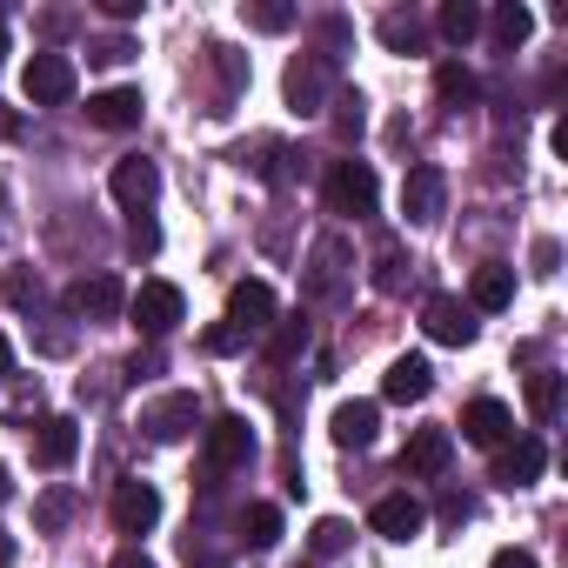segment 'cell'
Returning a JSON list of instances; mask_svg holds the SVG:
<instances>
[{
    "label": "cell",
    "instance_id": "cell-1",
    "mask_svg": "<svg viewBox=\"0 0 568 568\" xmlns=\"http://www.w3.org/2000/svg\"><path fill=\"white\" fill-rule=\"evenodd\" d=\"M348 274H355V247H348L342 234H322V241L308 247V267H302V295L322 302V308H335V302L348 295Z\"/></svg>",
    "mask_w": 568,
    "mask_h": 568
},
{
    "label": "cell",
    "instance_id": "cell-2",
    "mask_svg": "<svg viewBox=\"0 0 568 568\" xmlns=\"http://www.w3.org/2000/svg\"><path fill=\"white\" fill-rule=\"evenodd\" d=\"M322 201H328V214H342V221H368L375 201H382V181H375L368 161H335L328 181H322Z\"/></svg>",
    "mask_w": 568,
    "mask_h": 568
},
{
    "label": "cell",
    "instance_id": "cell-3",
    "mask_svg": "<svg viewBox=\"0 0 568 568\" xmlns=\"http://www.w3.org/2000/svg\"><path fill=\"white\" fill-rule=\"evenodd\" d=\"M128 315H134V328H141L148 342H161V335H174V328H181L187 302H181L174 281H141V288L128 295Z\"/></svg>",
    "mask_w": 568,
    "mask_h": 568
},
{
    "label": "cell",
    "instance_id": "cell-4",
    "mask_svg": "<svg viewBox=\"0 0 568 568\" xmlns=\"http://www.w3.org/2000/svg\"><path fill=\"white\" fill-rule=\"evenodd\" d=\"M201 455H207L214 475L247 468V455H254V428H247V415H214V422L201 428Z\"/></svg>",
    "mask_w": 568,
    "mask_h": 568
},
{
    "label": "cell",
    "instance_id": "cell-5",
    "mask_svg": "<svg viewBox=\"0 0 568 568\" xmlns=\"http://www.w3.org/2000/svg\"><path fill=\"white\" fill-rule=\"evenodd\" d=\"M288 108L295 114H322L328 108V88H335V61L328 54H302V61H288Z\"/></svg>",
    "mask_w": 568,
    "mask_h": 568
},
{
    "label": "cell",
    "instance_id": "cell-6",
    "mask_svg": "<svg viewBox=\"0 0 568 568\" xmlns=\"http://www.w3.org/2000/svg\"><path fill=\"white\" fill-rule=\"evenodd\" d=\"M442 207H448V174H442L435 161L408 168V181H402V214H408L415 227H435V221H442Z\"/></svg>",
    "mask_w": 568,
    "mask_h": 568
},
{
    "label": "cell",
    "instance_id": "cell-7",
    "mask_svg": "<svg viewBox=\"0 0 568 568\" xmlns=\"http://www.w3.org/2000/svg\"><path fill=\"white\" fill-rule=\"evenodd\" d=\"M68 315H81V322H114V315H128L121 274H88V281H74V288H68Z\"/></svg>",
    "mask_w": 568,
    "mask_h": 568
},
{
    "label": "cell",
    "instance_id": "cell-8",
    "mask_svg": "<svg viewBox=\"0 0 568 568\" xmlns=\"http://www.w3.org/2000/svg\"><path fill=\"white\" fill-rule=\"evenodd\" d=\"M422 328H428V342H442V348H468L481 322H475L468 302H455V295H428V302H422Z\"/></svg>",
    "mask_w": 568,
    "mask_h": 568
},
{
    "label": "cell",
    "instance_id": "cell-9",
    "mask_svg": "<svg viewBox=\"0 0 568 568\" xmlns=\"http://www.w3.org/2000/svg\"><path fill=\"white\" fill-rule=\"evenodd\" d=\"M541 468H548V448H541V435H521V442H501L495 448V488H528V481H541Z\"/></svg>",
    "mask_w": 568,
    "mask_h": 568
},
{
    "label": "cell",
    "instance_id": "cell-10",
    "mask_svg": "<svg viewBox=\"0 0 568 568\" xmlns=\"http://www.w3.org/2000/svg\"><path fill=\"white\" fill-rule=\"evenodd\" d=\"M21 88H28L34 108H61V101L74 94V61H68V54H34L28 74H21Z\"/></svg>",
    "mask_w": 568,
    "mask_h": 568
},
{
    "label": "cell",
    "instance_id": "cell-11",
    "mask_svg": "<svg viewBox=\"0 0 568 568\" xmlns=\"http://www.w3.org/2000/svg\"><path fill=\"white\" fill-rule=\"evenodd\" d=\"M108 194H114L128 214H141V207L161 194V168H154L148 154H128V161H114V174H108Z\"/></svg>",
    "mask_w": 568,
    "mask_h": 568
},
{
    "label": "cell",
    "instance_id": "cell-12",
    "mask_svg": "<svg viewBox=\"0 0 568 568\" xmlns=\"http://www.w3.org/2000/svg\"><path fill=\"white\" fill-rule=\"evenodd\" d=\"M141 428H148V442H181V435L201 428V402L187 388L181 395H161L154 408H141Z\"/></svg>",
    "mask_w": 568,
    "mask_h": 568
},
{
    "label": "cell",
    "instance_id": "cell-13",
    "mask_svg": "<svg viewBox=\"0 0 568 568\" xmlns=\"http://www.w3.org/2000/svg\"><path fill=\"white\" fill-rule=\"evenodd\" d=\"M267 322H274V288L267 281H234L227 288V328L234 335H267Z\"/></svg>",
    "mask_w": 568,
    "mask_h": 568
},
{
    "label": "cell",
    "instance_id": "cell-14",
    "mask_svg": "<svg viewBox=\"0 0 568 568\" xmlns=\"http://www.w3.org/2000/svg\"><path fill=\"white\" fill-rule=\"evenodd\" d=\"M462 435H468L475 448H501V442L515 435V415H508V402H495V395L468 402V408H462Z\"/></svg>",
    "mask_w": 568,
    "mask_h": 568
},
{
    "label": "cell",
    "instance_id": "cell-15",
    "mask_svg": "<svg viewBox=\"0 0 568 568\" xmlns=\"http://www.w3.org/2000/svg\"><path fill=\"white\" fill-rule=\"evenodd\" d=\"M154 521H161L154 481H121V488H114V528H121V535H148Z\"/></svg>",
    "mask_w": 568,
    "mask_h": 568
},
{
    "label": "cell",
    "instance_id": "cell-16",
    "mask_svg": "<svg viewBox=\"0 0 568 568\" xmlns=\"http://www.w3.org/2000/svg\"><path fill=\"white\" fill-rule=\"evenodd\" d=\"M368 521H375V535H388V541H415V535L428 528V508H422V501L402 488V495H382Z\"/></svg>",
    "mask_w": 568,
    "mask_h": 568
},
{
    "label": "cell",
    "instance_id": "cell-17",
    "mask_svg": "<svg viewBox=\"0 0 568 568\" xmlns=\"http://www.w3.org/2000/svg\"><path fill=\"white\" fill-rule=\"evenodd\" d=\"M508 302H515V267L508 261H481L475 281H468V308L475 315H501Z\"/></svg>",
    "mask_w": 568,
    "mask_h": 568
},
{
    "label": "cell",
    "instance_id": "cell-18",
    "mask_svg": "<svg viewBox=\"0 0 568 568\" xmlns=\"http://www.w3.org/2000/svg\"><path fill=\"white\" fill-rule=\"evenodd\" d=\"M141 88H108V94H94L88 101V121L94 128H108V134H128V128H141Z\"/></svg>",
    "mask_w": 568,
    "mask_h": 568
},
{
    "label": "cell",
    "instance_id": "cell-19",
    "mask_svg": "<svg viewBox=\"0 0 568 568\" xmlns=\"http://www.w3.org/2000/svg\"><path fill=\"white\" fill-rule=\"evenodd\" d=\"M448 462H455L448 428H415V435H408V448H402V475H442Z\"/></svg>",
    "mask_w": 568,
    "mask_h": 568
},
{
    "label": "cell",
    "instance_id": "cell-20",
    "mask_svg": "<svg viewBox=\"0 0 568 568\" xmlns=\"http://www.w3.org/2000/svg\"><path fill=\"white\" fill-rule=\"evenodd\" d=\"M74 455H81V428H74L68 415H48L41 435H34V462H41V468H68Z\"/></svg>",
    "mask_w": 568,
    "mask_h": 568
},
{
    "label": "cell",
    "instance_id": "cell-21",
    "mask_svg": "<svg viewBox=\"0 0 568 568\" xmlns=\"http://www.w3.org/2000/svg\"><path fill=\"white\" fill-rule=\"evenodd\" d=\"M435 388V368L422 362V355H402V362H388V375H382V395L388 402H422Z\"/></svg>",
    "mask_w": 568,
    "mask_h": 568
},
{
    "label": "cell",
    "instance_id": "cell-22",
    "mask_svg": "<svg viewBox=\"0 0 568 568\" xmlns=\"http://www.w3.org/2000/svg\"><path fill=\"white\" fill-rule=\"evenodd\" d=\"M302 348H308V322H302V315H288V322H267V342H261L267 368H288V362H302Z\"/></svg>",
    "mask_w": 568,
    "mask_h": 568
},
{
    "label": "cell",
    "instance_id": "cell-23",
    "mask_svg": "<svg viewBox=\"0 0 568 568\" xmlns=\"http://www.w3.org/2000/svg\"><path fill=\"white\" fill-rule=\"evenodd\" d=\"M375 428H382V408H375V402H342V408H335V442H342V448H368Z\"/></svg>",
    "mask_w": 568,
    "mask_h": 568
},
{
    "label": "cell",
    "instance_id": "cell-24",
    "mask_svg": "<svg viewBox=\"0 0 568 568\" xmlns=\"http://www.w3.org/2000/svg\"><path fill=\"white\" fill-rule=\"evenodd\" d=\"M481 28L495 34V48H521V41L535 34V14L521 8V0H501V8H495V14H481Z\"/></svg>",
    "mask_w": 568,
    "mask_h": 568
},
{
    "label": "cell",
    "instance_id": "cell-25",
    "mask_svg": "<svg viewBox=\"0 0 568 568\" xmlns=\"http://www.w3.org/2000/svg\"><path fill=\"white\" fill-rule=\"evenodd\" d=\"M435 34H442L448 48H468V41L481 34V8H475V0H448V8L435 14Z\"/></svg>",
    "mask_w": 568,
    "mask_h": 568
},
{
    "label": "cell",
    "instance_id": "cell-26",
    "mask_svg": "<svg viewBox=\"0 0 568 568\" xmlns=\"http://www.w3.org/2000/svg\"><path fill=\"white\" fill-rule=\"evenodd\" d=\"M382 48L388 54H422L428 48V28H422V14H382Z\"/></svg>",
    "mask_w": 568,
    "mask_h": 568
},
{
    "label": "cell",
    "instance_id": "cell-27",
    "mask_svg": "<svg viewBox=\"0 0 568 568\" xmlns=\"http://www.w3.org/2000/svg\"><path fill=\"white\" fill-rule=\"evenodd\" d=\"M475 94H481V88H475V74H468L462 61H442V68H435V101H442V108L462 114V108H475Z\"/></svg>",
    "mask_w": 568,
    "mask_h": 568
},
{
    "label": "cell",
    "instance_id": "cell-28",
    "mask_svg": "<svg viewBox=\"0 0 568 568\" xmlns=\"http://www.w3.org/2000/svg\"><path fill=\"white\" fill-rule=\"evenodd\" d=\"M241 21L254 34H288L295 28V8H288V0H241Z\"/></svg>",
    "mask_w": 568,
    "mask_h": 568
},
{
    "label": "cell",
    "instance_id": "cell-29",
    "mask_svg": "<svg viewBox=\"0 0 568 568\" xmlns=\"http://www.w3.org/2000/svg\"><path fill=\"white\" fill-rule=\"evenodd\" d=\"M74 508H81V495H74L68 481H54V488L41 495V508H34V528H41V535H54V528H68V521H74Z\"/></svg>",
    "mask_w": 568,
    "mask_h": 568
},
{
    "label": "cell",
    "instance_id": "cell-30",
    "mask_svg": "<svg viewBox=\"0 0 568 568\" xmlns=\"http://www.w3.org/2000/svg\"><path fill=\"white\" fill-rule=\"evenodd\" d=\"M241 541H247V548H274V541H281V508H274V501H254V508L241 515Z\"/></svg>",
    "mask_w": 568,
    "mask_h": 568
},
{
    "label": "cell",
    "instance_id": "cell-31",
    "mask_svg": "<svg viewBox=\"0 0 568 568\" xmlns=\"http://www.w3.org/2000/svg\"><path fill=\"white\" fill-rule=\"evenodd\" d=\"M528 415H535V422H555V415H561V375H555V368L528 375Z\"/></svg>",
    "mask_w": 568,
    "mask_h": 568
},
{
    "label": "cell",
    "instance_id": "cell-32",
    "mask_svg": "<svg viewBox=\"0 0 568 568\" xmlns=\"http://www.w3.org/2000/svg\"><path fill=\"white\" fill-rule=\"evenodd\" d=\"M348 535H355V528H348L342 515H322V521H315V535H308V548H315V555H342V548H348Z\"/></svg>",
    "mask_w": 568,
    "mask_h": 568
},
{
    "label": "cell",
    "instance_id": "cell-33",
    "mask_svg": "<svg viewBox=\"0 0 568 568\" xmlns=\"http://www.w3.org/2000/svg\"><path fill=\"white\" fill-rule=\"evenodd\" d=\"M402 281H408V261H402V247H382V254H375V288H382V295H395Z\"/></svg>",
    "mask_w": 568,
    "mask_h": 568
},
{
    "label": "cell",
    "instance_id": "cell-34",
    "mask_svg": "<svg viewBox=\"0 0 568 568\" xmlns=\"http://www.w3.org/2000/svg\"><path fill=\"white\" fill-rule=\"evenodd\" d=\"M328 108H335V128H342V134H362V121H368V114H362V94H335Z\"/></svg>",
    "mask_w": 568,
    "mask_h": 568
},
{
    "label": "cell",
    "instance_id": "cell-35",
    "mask_svg": "<svg viewBox=\"0 0 568 568\" xmlns=\"http://www.w3.org/2000/svg\"><path fill=\"white\" fill-rule=\"evenodd\" d=\"M128 54H134V41H121V34H114V41H94V48H88V61H101V68H121Z\"/></svg>",
    "mask_w": 568,
    "mask_h": 568
},
{
    "label": "cell",
    "instance_id": "cell-36",
    "mask_svg": "<svg viewBox=\"0 0 568 568\" xmlns=\"http://www.w3.org/2000/svg\"><path fill=\"white\" fill-rule=\"evenodd\" d=\"M128 247H134V254H154V247H161L154 221H141V214H134V227H128Z\"/></svg>",
    "mask_w": 568,
    "mask_h": 568
},
{
    "label": "cell",
    "instance_id": "cell-37",
    "mask_svg": "<svg viewBox=\"0 0 568 568\" xmlns=\"http://www.w3.org/2000/svg\"><path fill=\"white\" fill-rule=\"evenodd\" d=\"M241 342H247V335H234V328L221 322V328H207V342H201V348H207V355H234Z\"/></svg>",
    "mask_w": 568,
    "mask_h": 568
},
{
    "label": "cell",
    "instance_id": "cell-38",
    "mask_svg": "<svg viewBox=\"0 0 568 568\" xmlns=\"http://www.w3.org/2000/svg\"><path fill=\"white\" fill-rule=\"evenodd\" d=\"M154 375H161V355H154V348H141V355L128 362V382H154Z\"/></svg>",
    "mask_w": 568,
    "mask_h": 568
},
{
    "label": "cell",
    "instance_id": "cell-39",
    "mask_svg": "<svg viewBox=\"0 0 568 568\" xmlns=\"http://www.w3.org/2000/svg\"><path fill=\"white\" fill-rule=\"evenodd\" d=\"M561 267V241H535V274H555Z\"/></svg>",
    "mask_w": 568,
    "mask_h": 568
},
{
    "label": "cell",
    "instance_id": "cell-40",
    "mask_svg": "<svg viewBox=\"0 0 568 568\" xmlns=\"http://www.w3.org/2000/svg\"><path fill=\"white\" fill-rule=\"evenodd\" d=\"M488 568H541V561H535L528 548H495V561H488Z\"/></svg>",
    "mask_w": 568,
    "mask_h": 568
},
{
    "label": "cell",
    "instance_id": "cell-41",
    "mask_svg": "<svg viewBox=\"0 0 568 568\" xmlns=\"http://www.w3.org/2000/svg\"><path fill=\"white\" fill-rule=\"evenodd\" d=\"M101 14H108V21H134V14H141V0H101Z\"/></svg>",
    "mask_w": 568,
    "mask_h": 568
},
{
    "label": "cell",
    "instance_id": "cell-42",
    "mask_svg": "<svg viewBox=\"0 0 568 568\" xmlns=\"http://www.w3.org/2000/svg\"><path fill=\"white\" fill-rule=\"evenodd\" d=\"M442 521H468V495H442Z\"/></svg>",
    "mask_w": 568,
    "mask_h": 568
},
{
    "label": "cell",
    "instance_id": "cell-43",
    "mask_svg": "<svg viewBox=\"0 0 568 568\" xmlns=\"http://www.w3.org/2000/svg\"><path fill=\"white\" fill-rule=\"evenodd\" d=\"M108 568H154V561H148V555H141V548H121V555H114V561H108Z\"/></svg>",
    "mask_w": 568,
    "mask_h": 568
},
{
    "label": "cell",
    "instance_id": "cell-44",
    "mask_svg": "<svg viewBox=\"0 0 568 568\" xmlns=\"http://www.w3.org/2000/svg\"><path fill=\"white\" fill-rule=\"evenodd\" d=\"M8 375H14V342L0 335V382H8Z\"/></svg>",
    "mask_w": 568,
    "mask_h": 568
},
{
    "label": "cell",
    "instance_id": "cell-45",
    "mask_svg": "<svg viewBox=\"0 0 568 568\" xmlns=\"http://www.w3.org/2000/svg\"><path fill=\"white\" fill-rule=\"evenodd\" d=\"M0 568H14V535L0 528Z\"/></svg>",
    "mask_w": 568,
    "mask_h": 568
},
{
    "label": "cell",
    "instance_id": "cell-46",
    "mask_svg": "<svg viewBox=\"0 0 568 568\" xmlns=\"http://www.w3.org/2000/svg\"><path fill=\"white\" fill-rule=\"evenodd\" d=\"M8 495H14V481H8V468H0V501H8Z\"/></svg>",
    "mask_w": 568,
    "mask_h": 568
},
{
    "label": "cell",
    "instance_id": "cell-47",
    "mask_svg": "<svg viewBox=\"0 0 568 568\" xmlns=\"http://www.w3.org/2000/svg\"><path fill=\"white\" fill-rule=\"evenodd\" d=\"M0 61H8V28H0Z\"/></svg>",
    "mask_w": 568,
    "mask_h": 568
},
{
    "label": "cell",
    "instance_id": "cell-48",
    "mask_svg": "<svg viewBox=\"0 0 568 568\" xmlns=\"http://www.w3.org/2000/svg\"><path fill=\"white\" fill-rule=\"evenodd\" d=\"M201 568H227V561H201Z\"/></svg>",
    "mask_w": 568,
    "mask_h": 568
}]
</instances>
